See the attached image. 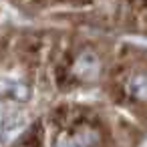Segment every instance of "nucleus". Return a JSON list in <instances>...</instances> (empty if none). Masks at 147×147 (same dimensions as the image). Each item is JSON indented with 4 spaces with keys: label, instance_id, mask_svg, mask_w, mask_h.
<instances>
[{
    "label": "nucleus",
    "instance_id": "obj_4",
    "mask_svg": "<svg viewBox=\"0 0 147 147\" xmlns=\"http://www.w3.org/2000/svg\"><path fill=\"white\" fill-rule=\"evenodd\" d=\"M125 91L131 99L135 101H147V75L145 73H135L133 77H129Z\"/></svg>",
    "mask_w": 147,
    "mask_h": 147
},
{
    "label": "nucleus",
    "instance_id": "obj_1",
    "mask_svg": "<svg viewBox=\"0 0 147 147\" xmlns=\"http://www.w3.org/2000/svg\"><path fill=\"white\" fill-rule=\"evenodd\" d=\"M67 73L79 83H91L101 73V61L93 51H81L73 59L71 67H67Z\"/></svg>",
    "mask_w": 147,
    "mask_h": 147
},
{
    "label": "nucleus",
    "instance_id": "obj_3",
    "mask_svg": "<svg viewBox=\"0 0 147 147\" xmlns=\"http://www.w3.org/2000/svg\"><path fill=\"white\" fill-rule=\"evenodd\" d=\"M32 95L28 83L12 77H0V99H12V101H28Z\"/></svg>",
    "mask_w": 147,
    "mask_h": 147
},
{
    "label": "nucleus",
    "instance_id": "obj_5",
    "mask_svg": "<svg viewBox=\"0 0 147 147\" xmlns=\"http://www.w3.org/2000/svg\"><path fill=\"white\" fill-rule=\"evenodd\" d=\"M145 2H147V0H145Z\"/></svg>",
    "mask_w": 147,
    "mask_h": 147
},
{
    "label": "nucleus",
    "instance_id": "obj_2",
    "mask_svg": "<svg viewBox=\"0 0 147 147\" xmlns=\"http://www.w3.org/2000/svg\"><path fill=\"white\" fill-rule=\"evenodd\" d=\"M99 139V133L89 127V125H81L69 131H63L57 137V147H93Z\"/></svg>",
    "mask_w": 147,
    "mask_h": 147
}]
</instances>
